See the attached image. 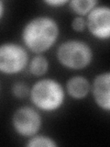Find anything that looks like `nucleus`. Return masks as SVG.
<instances>
[{"label":"nucleus","mask_w":110,"mask_h":147,"mask_svg":"<svg viewBox=\"0 0 110 147\" xmlns=\"http://www.w3.org/2000/svg\"><path fill=\"white\" fill-rule=\"evenodd\" d=\"M71 28L73 31L77 32V33H81L84 32L86 30V21L85 17H80L75 16L72 18L71 22Z\"/></svg>","instance_id":"ddd939ff"},{"label":"nucleus","mask_w":110,"mask_h":147,"mask_svg":"<svg viewBox=\"0 0 110 147\" xmlns=\"http://www.w3.org/2000/svg\"><path fill=\"white\" fill-rule=\"evenodd\" d=\"M60 37V26L54 18L40 15L31 18L21 30L22 45L34 54H44Z\"/></svg>","instance_id":"f257e3e1"},{"label":"nucleus","mask_w":110,"mask_h":147,"mask_svg":"<svg viewBox=\"0 0 110 147\" xmlns=\"http://www.w3.org/2000/svg\"><path fill=\"white\" fill-rule=\"evenodd\" d=\"M50 68V63L48 58L44 54H35L30 59L28 69L31 76L41 78L48 73Z\"/></svg>","instance_id":"1a4fd4ad"},{"label":"nucleus","mask_w":110,"mask_h":147,"mask_svg":"<svg viewBox=\"0 0 110 147\" xmlns=\"http://www.w3.org/2000/svg\"><path fill=\"white\" fill-rule=\"evenodd\" d=\"M99 2L97 0H71L68 2L70 10L75 16L86 17L92 9H94Z\"/></svg>","instance_id":"9d476101"},{"label":"nucleus","mask_w":110,"mask_h":147,"mask_svg":"<svg viewBox=\"0 0 110 147\" xmlns=\"http://www.w3.org/2000/svg\"><path fill=\"white\" fill-rule=\"evenodd\" d=\"M56 59L67 70L82 71L93 63L94 51L90 44L85 40L68 39L57 47Z\"/></svg>","instance_id":"7ed1b4c3"},{"label":"nucleus","mask_w":110,"mask_h":147,"mask_svg":"<svg viewBox=\"0 0 110 147\" xmlns=\"http://www.w3.org/2000/svg\"><path fill=\"white\" fill-rule=\"evenodd\" d=\"M65 88L61 82L50 77H41L30 87L29 98L40 112L52 113L62 108L66 99Z\"/></svg>","instance_id":"f03ea898"},{"label":"nucleus","mask_w":110,"mask_h":147,"mask_svg":"<svg viewBox=\"0 0 110 147\" xmlns=\"http://www.w3.org/2000/svg\"><path fill=\"white\" fill-rule=\"evenodd\" d=\"M30 54L24 46L14 41L0 43V73L16 76L28 68Z\"/></svg>","instance_id":"20e7f679"},{"label":"nucleus","mask_w":110,"mask_h":147,"mask_svg":"<svg viewBox=\"0 0 110 147\" xmlns=\"http://www.w3.org/2000/svg\"><path fill=\"white\" fill-rule=\"evenodd\" d=\"M86 30L91 36L98 40H108L110 38V7L100 3L85 17Z\"/></svg>","instance_id":"423d86ee"},{"label":"nucleus","mask_w":110,"mask_h":147,"mask_svg":"<svg viewBox=\"0 0 110 147\" xmlns=\"http://www.w3.org/2000/svg\"><path fill=\"white\" fill-rule=\"evenodd\" d=\"M43 124L40 111L33 106H21L13 112L11 126L16 134L22 138H29L36 135L41 130Z\"/></svg>","instance_id":"39448f33"},{"label":"nucleus","mask_w":110,"mask_h":147,"mask_svg":"<svg viewBox=\"0 0 110 147\" xmlns=\"http://www.w3.org/2000/svg\"><path fill=\"white\" fill-rule=\"evenodd\" d=\"M65 92L68 96L74 100H82L90 94L91 82L84 76L75 75L67 80Z\"/></svg>","instance_id":"6e6552de"},{"label":"nucleus","mask_w":110,"mask_h":147,"mask_svg":"<svg viewBox=\"0 0 110 147\" xmlns=\"http://www.w3.org/2000/svg\"><path fill=\"white\" fill-rule=\"evenodd\" d=\"M6 3H5L3 0H0V21L3 20V18L5 17V14H6Z\"/></svg>","instance_id":"2eb2a0df"},{"label":"nucleus","mask_w":110,"mask_h":147,"mask_svg":"<svg viewBox=\"0 0 110 147\" xmlns=\"http://www.w3.org/2000/svg\"><path fill=\"white\" fill-rule=\"evenodd\" d=\"M68 0H45L44 3L52 7H62L68 4Z\"/></svg>","instance_id":"4468645a"},{"label":"nucleus","mask_w":110,"mask_h":147,"mask_svg":"<svg viewBox=\"0 0 110 147\" xmlns=\"http://www.w3.org/2000/svg\"><path fill=\"white\" fill-rule=\"evenodd\" d=\"M30 86L23 81H17L11 86V94L17 99H25L29 98Z\"/></svg>","instance_id":"f8f14e48"},{"label":"nucleus","mask_w":110,"mask_h":147,"mask_svg":"<svg viewBox=\"0 0 110 147\" xmlns=\"http://www.w3.org/2000/svg\"><path fill=\"white\" fill-rule=\"evenodd\" d=\"M58 145L59 144L52 137L46 134H40V132L27 139L26 142V146L28 147H57Z\"/></svg>","instance_id":"9b49d317"},{"label":"nucleus","mask_w":110,"mask_h":147,"mask_svg":"<svg viewBox=\"0 0 110 147\" xmlns=\"http://www.w3.org/2000/svg\"><path fill=\"white\" fill-rule=\"evenodd\" d=\"M90 94L97 108L105 112L110 110V72L99 73L91 82Z\"/></svg>","instance_id":"0eeeda50"},{"label":"nucleus","mask_w":110,"mask_h":147,"mask_svg":"<svg viewBox=\"0 0 110 147\" xmlns=\"http://www.w3.org/2000/svg\"><path fill=\"white\" fill-rule=\"evenodd\" d=\"M0 90H1V84H0Z\"/></svg>","instance_id":"dca6fc26"}]
</instances>
